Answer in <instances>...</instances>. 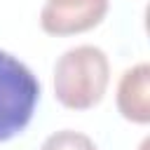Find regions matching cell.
Instances as JSON below:
<instances>
[{"instance_id": "6da1fadb", "label": "cell", "mask_w": 150, "mask_h": 150, "mask_svg": "<svg viewBox=\"0 0 150 150\" xmlns=\"http://www.w3.org/2000/svg\"><path fill=\"white\" fill-rule=\"evenodd\" d=\"M110 80V63L101 47L77 45L66 49L54 66V94L59 103L73 110L96 105Z\"/></svg>"}, {"instance_id": "7a4b0ae2", "label": "cell", "mask_w": 150, "mask_h": 150, "mask_svg": "<svg viewBox=\"0 0 150 150\" xmlns=\"http://www.w3.org/2000/svg\"><path fill=\"white\" fill-rule=\"evenodd\" d=\"M40 82L26 63L0 49V141H9L33 117Z\"/></svg>"}, {"instance_id": "3957f363", "label": "cell", "mask_w": 150, "mask_h": 150, "mask_svg": "<svg viewBox=\"0 0 150 150\" xmlns=\"http://www.w3.org/2000/svg\"><path fill=\"white\" fill-rule=\"evenodd\" d=\"M105 12L108 0H47L40 12V26L52 35L84 33L98 26Z\"/></svg>"}, {"instance_id": "277c9868", "label": "cell", "mask_w": 150, "mask_h": 150, "mask_svg": "<svg viewBox=\"0 0 150 150\" xmlns=\"http://www.w3.org/2000/svg\"><path fill=\"white\" fill-rule=\"evenodd\" d=\"M150 66L148 63H136L127 68L120 77L117 84V108L120 112L136 122L145 124L150 120Z\"/></svg>"}, {"instance_id": "5b68a950", "label": "cell", "mask_w": 150, "mask_h": 150, "mask_svg": "<svg viewBox=\"0 0 150 150\" xmlns=\"http://www.w3.org/2000/svg\"><path fill=\"white\" fill-rule=\"evenodd\" d=\"M40 150H98V148L87 134L73 131V129H61V131H54L52 136H47Z\"/></svg>"}]
</instances>
